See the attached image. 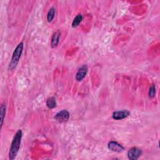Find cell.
<instances>
[{
	"instance_id": "30bf717a",
	"label": "cell",
	"mask_w": 160,
	"mask_h": 160,
	"mask_svg": "<svg viewBox=\"0 0 160 160\" xmlns=\"http://www.w3.org/2000/svg\"><path fill=\"white\" fill-rule=\"evenodd\" d=\"M6 105L2 104L0 108V114H1V128H2L6 114Z\"/></svg>"
},
{
	"instance_id": "52a82bcc",
	"label": "cell",
	"mask_w": 160,
	"mask_h": 160,
	"mask_svg": "<svg viewBox=\"0 0 160 160\" xmlns=\"http://www.w3.org/2000/svg\"><path fill=\"white\" fill-rule=\"evenodd\" d=\"M88 72V67L86 65H82L78 69L76 74V79L78 81H81L86 76Z\"/></svg>"
},
{
	"instance_id": "7a4b0ae2",
	"label": "cell",
	"mask_w": 160,
	"mask_h": 160,
	"mask_svg": "<svg viewBox=\"0 0 160 160\" xmlns=\"http://www.w3.org/2000/svg\"><path fill=\"white\" fill-rule=\"evenodd\" d=\"M23 47H24L23 42H21L18 44V45L15 48L12 56L11 60L8 66L9 70H14L16 68L18 63L19 62V61L20 59V58L21 56V54L23 51Z\"/></svg>"
},
{
	"instance_id": "8992f818",
	"label": "cell",
	"mask_w": 160,
	"mask_h": 160,
	"mask_svg": "<svg viewBox=\"0 0 160 160\" xmlns=\"http://www.w3.org/2000/svg\"><path fill=\"white\" fill-rule=\"evenodd\" d=\"M130 112L128 110H121V111H116L113 112L112 117L115 120H121L124 119L129 116Z\"/></svg>"
},
{
	"instance_id": "9c48e42d",
	"label": "cell",
	"mask_w": 160,
	"mask_h": 160,
	"mask_svg": "<svg viewBox=\"0 0 160 160\" xmlns=\"http://www.w3.org/2000/svg\"><path fill=\"white\" fill-rule=\"evenodd\" d=\"M46 106L49 109H52L56 106V99L54 97L49 98L46 101Z\"/></svg>"
},
{
	"instance_id": "3957f363",
	"label": "cell",
	"mask_w": 160,
	"mask_h": 160,
	"mask_svg": "<svg viewBox=\"0 0 160 160\" xmlns=\"http://www.w3.org/2000/svg\"><path fill=\"white\" fill-rule=\"evenodd\" d=\"M69 118V113L66 109H62L61 111L58 112L54 116V119L59 122H64L67 121Z\"/></svg>"
},
{
	"instance_id": "8fae6325",
	"label": "cell",
	"mask_w": 160,
	"mask_h": 160,
	"mask_svg": "<svg viewBox=\"0 0 160 160\" xmlns=\"http://www.w3.org/2000/svg\"><path fill=\"white\" fill-rule=\"evenodd\" d=\"M82 16L81 14H78L73 19L72 21V26L73 28H76L77 27L79 24L80 22L82 21Z\"/></svg>"
},
{
	"instance_id": "5b68a950",
	"label": "cell",
	"mask_w": 160,
	"mask_h": 160,
	"mask_svg": "<svg viewBox=\"0 0 160 160\" xmlns=\"http://www.w3.org/2000/svg\"><path fill=\"white\" fill-rule=\"evenodd\" d=\"M108 148L111 151L117 152H121L124 150V148L122 146L114 141H111L110 142H109L108 144Z\"/></svg>"
},
{
	"instance_id": "4fadbf2b",
	"label": "cell",
	"mask_w": 160,
	"mask_h": 160,
	"mask_svg": "<svg viewBox=\"0 0 160 160\" xmlns=\"http://www.w3.org/2000/svg\"><path fill=\"white\" fill-rule=\"evenodd\" d=\"M155 93H156V88H155V86L154 84H152L149 88V92H148V95L149 97L150 98H152L154 97L155 96Z\"/></svg>"
},
{
	"instance_id": "6da1fadb",
	"label": "cell",
	"mask_w": 160,
	"mask_h": 160,
	"mask_svg": "<svg viewBox=\"0 0 160 160\" xmlns=\"http://www.w3.org/2000/svg\"><path fill=\"white\" fill-rule=\"evenodd\" d=\"M21 139H22V131L21 129H19L15 134L11 144V147L9 152V158L11 160L14 159L16 158L20 148Z\"/></svg>"
},
{
	"instance_id": "277c9868",
	"label": "cell",
	"mask_w": 160,
	"mask_h": 160,
	"mask_svg": "<svg viewBox=\"0 0 160 160\" xmlns=\"http://www.w3.org/2000/svg\"><path fill=\"white\" fill-rule=\"evenodd\" d=\"M141 154H142V151L140 149L136 147H133L128 151V157L129 159L136 160L140 157Z\"/></svg>"
},
{
	"instance_id": "ba28073f",
	"label": "cell",
	"mask_w": 160,
	"mask_h": 160,
	"mask_svg": "<svg viewBox=\"0 0 160 160\" xmlns=\"http://www.w3.org/2000/svg\"><path fill=\"white\" fill-rule=\"evenodd\" d=\"M60 36H61V32L59 31L55 32L53 34V35L52 36L51 41V46L52 48H56L58 46V44L59 42Z\"/></svg>"
},
{
	"instance_id": "7c38bea8",
	"label": "cell",
	"mask_w": 160,
	"mask_h": 160,
	"mask_svg": "<svg viewBox=\"0 0 160 160\" xmlns=\"http://www.w3.org/2000/svg\"><path fill=\"white\" fill-rule=\"evenodd\" d=\"M55 14V9L54 8H51L47 14V20L48 22H51L54 17Z\"/></svg>"
}]
</instances>
